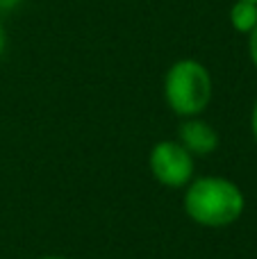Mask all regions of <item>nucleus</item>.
I'll return each instance as SVG.
<instances>
[{
	"mask_svg": "<svg viewBox=\"0 0 257 259\" xmlns=\"http://www.w3.org/2000/svg\"><path fill=\"white\" fill-rule=\"evenodd\" d=\"M182 207L196 225L221 230L241 219L246 209V196L232 180L221 175H203L185 187Z\"/></svg>",
	"mask_w": 257,
	"mask_h": 259,
	"instance_id": "nucleus-1",
	"label": "nucleus"
},
{
	"mask_svg": "<svg viewBox=\"0 0 257 259\" xmlns=\"http://www.w3.org/2000/svg\"><path fill=\"white\" fill-rule=\"evenodd\" d=\"M164 100L180 118L200 116L212 103V75L198 59H178L164 75Z\"/></svg>",
	"mask_w": 257,
	"mask_h": 259,
	"instance_id": "nucleus-2",
	"label": "nucleus"
},
{
	"mask_svg": "<svg viewBox=\"0 0 257 259\" xmlns=\"http://www.w3.org/2000/svg\"><path fill=\"white\" fill-rule=\"evenodd\" d=\"M148 168L153 178L166 189H182L194 180V155L178 139H164L153 146L148 155Z\"/></svg>",
	"mask_w": 257,
	"mask_h": 259,
	"instance_id": "nucleus-3",
	"label": "nucleus"
},
{
	"mask_svg": "<svg viewBox=\"0 0 257 259\" xmlns=\"http://www.w3.org/2000/svg\"><path fill=\"white\" fill-rule=\"evenodd\" d=\"M178 141L194 157H207L219 148V132L205 118L189 116L178 125Z\"/></svg>",
	"mask_w": 257,
	"mask_h": 259,
	"instance_id": "nucleus-4",
	"label": "nucleus"
},
{
	"mask_svg": "<svg viewBox=\"0 0 257 259\" xmlns=\"http://www.w3.org/2000/svg\"><path fill=\"white\" fill-rule=\"evenodd\" d=\"M228 18H230L232 30L248 36L257 27V3H250V0H235Z\"/></svg>",
	"mask_w": 257,
	"mask_h": 259,
	"instance_id": "nucleus-5",
	"label": "nucleus"
},
{
	"mask_svg": "<svg viewBox=\"0 0 257 259\" xmlns=\"http://www.w3.org/2000/svg\"><path fill=\"white\" fill-rule=\"evenodd\" d=\"M248 57H250V62H253V66L257 71V27L248 34Z\"/></svg>",
	"mask_w": 257,
	"mask_h": 259,
	"instance_id": "nucleus-6",
	"label": "nucleus"
},
{
	"mask_svg": "<svg viewBox=\"0 0 257 259\" xmlns=\"http://www.w3.org/2000/svg\"><path fill=\"white\" fill-rule=\"evenodd\" d=\"M250 132H253V139L257 141V98L253 103V109H250Z\"/></svg>",
	"mask_w": 257,
	"mask_h": 259,
	"instance_id": "nucleus-7",
	"label": "nucleus"
},
{
	"mask_svg": "<svg viewBox=\"0 0 257 259\" xmlns=\"http://www.w3.org/2000/svg\"><path fill=\"white\" fill-rule=\"evenodd\" d=\"M5 46H7V36H5V30H3V25H0V57H3V53H5Z\"/></svg>",
	"mask_w": 257,
	"mask_h": 259,
	"instance_id": "nucleus-8",
	"label": "nucleus"
},
{
	"mask_svg": "<svg viewBox=\"0 0 257 259\" xmlns=\"http://www.w3.org/2000/svg\"><path fill=\"white\" fill-rule=\"evenodd\" d=\"M39 259H68V257H62V255H46V257H39Z\"/></svg>",
	"mask_w": 257,
	"mask_h": 259,
	"instance_id": "nucleus-9",
	"label": "nucleus"
},
{
	"mask_svg": "<svg viewBox=\"0 0 257 259\" xmlns=\"http://www.w3.org/2000/svg\"><path fill=\"white\" fill-rule=\"evenodd\" d=\"M250 3H257V0H250Z\"/></svg>",
	"mask_w": 257,
	"mask_h": 259,
	"instance_id": "nucleus-10",
	"label": "nucleus"
}]
</instances>
